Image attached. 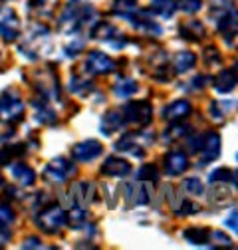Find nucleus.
Wrapping results in <instances>:
<instances>
[{"mask_svg":"<svg viewBox=\"0 0 238 250\" xmlns=\"http://www.w3.org/2000/svg\"><path fill=\"white\" fill-rule=\"evenodd\" d=\"M36 225L44 232L56 234V232L62 230V227L66 225V212L60 208L56 203H50V205L40 208V214L36 216Z\"/></svg>","mask_w":238,"mask_h":250,"instance_id":"obj_1","label":"nucleus"},{"mask_svg":"<svg viewBox=\"0 0 238 250\" xmlns=\"http://www.w3.org/2000/svg\"><path fill=\"white\" fill-rule=\"evenodd\" d=\"M0 117L8 123H16L24 117V102L14 89H8L0 98Z\"/></svg>","mask_w":238,"mask_h":250,"instance_id":"obj_2","label":"nucleus"},{"mask_svg":"<svg viewBox=\"0 0 238 250\" xmlns=\"http://www.w3.org/2000/svg\"><path fill=\"white\" fill-rule=\"evenodd\" d=\"M123 115H125V121L127 123H133V125H139V127H145L147 123H151L153 107H151V104L145 102V100L131 102V104L125 105Z\"/></svg>","mask_w":238,"mask_h":250,"instance_id":"obj_3","label":"nucleus"},{"mask_svg":"<svg viewBox=\"0 0 238 250\" xmlns=\"http://www.w3.org/2000/svg\"><path fill=\"white\" fill-rule=\"evenodd\" d=\"M20 32H22V26L16 12L8 6H0V36L6 42H12L20 36Z\"/></svg>","mask_w":238,"mask_h":250,"instance_id":"obj_4","label":"nucleus"},{"mask_svg":"<svg viewBox=\"0 0 238 250\" xmlns=\"http://www.w3.org/2000/svg\"><path fill=\"white\" fill-rule=\"evenodd\" d=\"M76 169L74 165L64 159V157H58V159H52L46 169H44V179H48L50 183H66L70 175H74Z\"/></svg>","mask_w":238,"mask_h":250,"instance_id":"obj_5","label":"nucleus"},{"mask_svg":"<svg viewBox=\"0 0 238 250\" xmlns=\"http://www.w3.org/2000/svg\"><path fill=\"white\" fill-rule=\"evenodd\" d=\"M85 68L87 72H92V74H98V76H107L111 72H115V60L109 58L107 54L103 52H92L87 56L85 60Z\"/></svg>","mask_w":238,"mask_h":250,"instance_id":"obj_6","label":"nucleus"},{"mask_svg":"<svg viewBox=\"0 0 238 250\" xmlns=\"http://www.w3.org/2000/svg\"><path fill=\"white\" fill-rule=\"evenodd\" d=\"M103 147L99 141L96 139H87V141H81L78 145L72 147V159L79 161V163H87V161H94L101 155Z\"/></svg>","mask_w":238,"mask_h":250,"instance_id":"obj_7","label":"nucleus"},{"mask_svg":"<svg viewBox=\"0 0 238 250\" xmlns=\"http://www.w3.org/2000/svg\"><path fill=\"white\" fill-rule=\"evenodd\" d=\"M220 155V135L211 131V133H206L204 135V141H202V147L198 151V165H206V163H211L215 161L217 157Z\"/></svg>","mask_w":238,"mask_h":250,"instance_id":"obj_8","label":"nucleus"},{"mask_svg":"<svg viewBox=\"0 0 238 250\" xmlns=\"http://www.w3.org/2000/svg\"><path fill=\"white\" fill-rule=\"evenodd\" d=\"M165 169L169 175H183L189 169V157L183 151H173L165 157Z\"/></svg>","mask_w":238,"mask_h":250,"instance_id":"obj_9","label":"nucleus"},{"mask_svg":"<svg viewBox=\"0 0 238 250\" xmlns=\"http://www.w3.org/2000/svg\"><path fill=\"white\" fill-rule=\"evenodd\" d=\"M129 173H131V165L119 157H107L105 163L101 165V175L105 177H125Z\"/></svg>","mask_w":238,"mask_h":250,"instance_id":"obj_10","label":"nucleus"},{"mask_svg":"<svg viewBox=\"0 0 238 250\" xmlns=\"http://www.w3.org/2000/svg\"><path fill=\"white\" fill-rule=\"evenodd\" d=\"M191 113V104L187 100H175L173 104H169L165 109H163V117L171 123L175 121H183L187 115Z\"/></svg>","mask_w":238,"mask_h":250,"instance_id":"obj_11","label":"nucleus"},{"mask_svg":"<svg viewBox=\"0 0 238 250\" xmlns=\"http://www.w3.org/2000/svg\"><path fill=\"white\" fill-rule=\"evenodd\" d=\"M217 26H218V32L224 34L226 38H228V36H230V38L236 36V34H238V12H236V10H226V12L218 18Z\"/></svg>","mask_w":238,"mask_h":250,"instance_id":"obj_12","label":"nucleus"},{"mask_svg":"<svg viewBox=\"0 0 238 250\" xmlns=\"http://www.w3.org/2000/svg\"><path fill=\"white\" fill-rule=\"evenodd\" d=\"M125 123H127V121H125L123 111H121V113H119V111H107V113L103 115V119H101V133L111 135V133H115V131L121 129Z\"/></svg>","mask_w":238,"mask_h":250,"instance_id":"obj_13","label":"nucleus"},{"mask_svg":"<svg viewBox=\"0 0 238 250\" xmlns=\"http://www.w3.org/2000/svg\"><path fill=\"white\" fill-rule=\"evenodd\" d=\"M195 64H197V56L193 52H187V50L177 52L175 58H173V68H175L177 74L189 72L191 68H195Z\"/></svg>","mask_w":238,"mask_h":250,"instance_id":"obj_14","label":"nucleus"},{"mask_svg":"<svg viewBox=\"0 0 238 250\" xmlns=\"http://www.w3.org/2000/svg\"><path fill=\"white\" fill-rule=\"evenodd\" d=\"M178 32H181V36L187 38V40L198 42V40L204 36V24L198 22V20H187L185 24H181Z\"/></svg>","mask_w":238,"mask_h":250,"instance_id":"obj_15","label":"nucleus"},{"mask_svg":"<svg viewBox=\"0 0 238 250\" xmlns=\"http://www.w3.org/2000/svg\"><path fill=\"white\" fill-rule=\"evenodd\" d=\"M236 82L238 80H236L234 70H222L215 78V89L220 91V93H228V91H232L236 87Z\"/></svg>","mask_w":238,"mask_h":250,"instance_id":"obj_16","label":"nucleus"},{"mask_svg":"<svg viewBox=\"0 0 238 250\" xmlns=\"http://www.w3.org/2000/svg\"><path fill=\"white\" fill-rule=\"evenodd\" d=\"M12 177H14L20 185H24V187L34 185V181H36V173H34V169H32V167H28V165H24V163H16V165H12Z\"/></svg>","mask_w":238,"mask_h":250,"instance_id":"obj_17","label":"nucleus"},{"mask_svg":"<svg viewBox=\"0 0 238 250\" xmlns=\"http://www.w3.org/2000/svg\"><path fill=\"white\" fill-rule=\"evenodd\" d=\"M183 236H185V240L187 242H191V244H206L208 240H211V230L208 229H204V227H191V229H187L185 232H183Z\"/></svg>","mask_w":238,"mask_h":250,"instance_id":"obj_18","label":"nucleus"},{"mask_svg":"<svg viewBox=\"0 0 238 250\" xmlns=\"http://www.w3.org/2000/svg\"><path fill=\"white\" fill-rule=\"evenodd\" d=\"M137 82L135 80H131V78H119L117 80V83L113 85V93L115 96H119V98H129V96H133V93L137 91Z\"/></svg>","mask_w":238,"mask_h":250,"instance_id":"obj_19","label":"nucleus"},{"mask_svg":"<svg viewBox=\"0 0 238 250\" xmlns=\"http://www.w3.org/2000/svg\"><path fill=\"white\" fill-rule=\"evenodd\" d=\"M115 36H121L117 32V28L115 26H111V24H107V22H98L96 24V28L92 30V38H96V40H111V38H115Z\"/></svg>","mask_w":238,"mask_h":250,"instance_id":"obj_20","label":"nucleus"},{"mask_svg":"<svg viewBox=\"0 0 238 250\" xmlns=\"http://www.w3.org/2000/svg\"><path fill=\"white\" fill-rule=\"evenodd\" d=\"M151 10L163 18H171L177 10L175 0H151Z\"/></svg>","mask_w":238,"mask_h":250,"instance_id":"obj_21","label":"nucleus"},{"mask_svg":"<svg viewBox=\"0 0 238 250\" xmlns=\"http://www.w3.org/2000/svg\"><path fill=\"white\" fill-rule=\"evenodd\" d=\"M113 12L119 16L131 18L137 12V0H113Z\"/></svg>","mask_w":238,"mask_h":250,"instance_id":"obj_22","label":"nucleus"},{"mask_svg":"<svg viewBox=\"0 0 238 250\" xmlns=\"http://www.w3.org/2000/svg\"><path fill=\"white\" fill-rule=\"evenodd\" d=\"M26 147L24 145H12V147H2L0 149V167L8 165L12 159L20 157V155H24Z\"/></svg>","mask_w":238,"mask_h":250,"instance_id":"obj_23","label":"nucleus"},{"mask_svg":"<svg viewBox=\"0 0 238 250\" xmlns=\"http://www.w3.org/2000/svg\"><path fill=\"white\" fill-rule=\"evenodd\" d=\"M208 181L211 183H236V173L230 171L228 167H218L215 171H211V175H208Z\"/></svg>","mask_w":238,"mask_h":250,"instance_id":"obj_24","label":"nucleus"},{"mask_svg":"<svg viewBox=\"0 0 238 250\" xmlns=\"http://www.w3.org/2000/svg\"><path fill=\"white\" fill-rule=\"evenodd\" d=\"M34 105L38 107V111H36V119H38V123H42V125H54L56 121H58V117H56V113L44 104V102H34Z\"/></svg>","mask_w":238,"mask_h":250,"instance_id":"obj_25","label":"nucleus"},{"mask_svg":"<svg viewBox=\"0 0 238 250\" xmlns=\"http://www.w3.org/2000/svg\"><path fill=\"white\" fill-rule=\"evenodd\" d=\"M213 185H215V189H213L211 201H213L215 205H226V203H230L232 195H230V191H228L226 183H213Z\"/></svg>","mask_w":238,"mask_h":250,"instance_id":"obj_26","label":"nucleus"},{"mask_svg":"<svg viewBox=\"0 0 238 250\" xmlns=\"http://www.w3.org/2000/svg\"><path fill=\"white\" fill-rule=\"evenodd\" d=\"M66 221L70 223L72 229H81L83 223H85V210H83L81 207L74 205V207L70 208V212L66 214Z\"/></svg>","mask_w":238,"mask_h":250,"instance_id":"obj_27","label":"nucleus"},{"mask_svg":"<svg viewBox=\"0 0 238 250\" xmlns=\"http://www.w3.org/2000/svg\"><path fill=\"white\" fill-rule=\"evenodd\" d=\"M189 133V127L187 125H183V123H178V121H175L169 129H165V133H163V139L165 141H177V139H181V137H185Z\"/></svg>","mask_w":238,"mask_h":250,"instance_id":"obj_28","label":"nucleus"},{"mask_svg":"<svg viewBox=\"0 0 238 250\" xmlns=\"http://www.w3.org/2000/svg\"><path fill=\"white\" fill-rule=\"evenodd\" d=\"M92 89V80H87L85 76H74L70 82V91L72 93H85Z\"/></svg>","mask_w":238,"mask_h":250,"instance_id":"obj_29","label":"nucleus"},{"mask_svg":"<svg viewBox=\"0 0 238 250\" xmlns=\"http://www.w3.org/2000/svg\"><path fill=\"white\" fill-rule=\"evenodd\" d=\"M14 210L8 205H0V230H6L14 223Z\"/></svg>","mask_w":238,"mask_h":250,"instance_id":"obj_30","label":"nucleus"},{"mask_svg":"<svg viewBox=\"0 0 238 250\" xmlns=\"http://www.w3.org/2000/svg\"><path fill=\"white\" fill-rule=\"evenodd\" d=\"M137 177H139V181H143V183H147V181H157L159 179V173H157V167L155 165H143L141 169H139V173H137Z\"/></svg>","mask_w":238,"mask_h":250,"instance_id":"obj_31","label":"nucleus"},{"mask_svg":"<svg viewBox=\"0 0 238 250\" xmlns=\"http://www.w3.org/2000/svg\"><path fill=\"white\" fill-rule=\"evenodd\" d=\"M200 6H202V0H177V8H181L187 14L198 12Z\"/></svg>","mask_w":238,"mask_h":250,"instance_id":"obj_32","label":"nucleus"},{"mask_svg":"<svg viewBox=\"0 0 238 250\" xmlns=\"http://www.w3.org/2000/svg\"><path fill=\"white\" fill-rule=\"evenodd\" d=\"M185 189H187L189 195H202L204 193V185L200 183V179L189 177V179H185Z\"/></svg>","mask_w":238,"mask_h":250,"instance_id":"obj_33","label":"nucleus"},{"mask_svg":"<svg viewBox=\"0 0 238 250\" xmlns=\"http://www.w3.org/2000/svg\"><path fill=\"white\" fill-rule=\"evenodd\" d=\"M211 240H213V244H215L217 248H232V240H230V236L224 234V232H220V230L211 232Z\"/></svg>","mask_w":238,"mask_h":250,"instance_id":"obj_34","label":"nucleus"},{"mask_svg":"<svg viewBox=\"0 0 238 250\" xmlns=\"http://www.w3.org/2000/svg\"><path fill=\"white\" fill-rule=\"evenodd\" d=\"M202 58H204V62L208 66H218L220 64V54H218V50L215 48V46H208L206 50H204V54H202Z\"/></svg>","mask_w":238,"mask_h":250,"instance_id":"obj_35","label":"nucleus"},{"mask_svg":"<svg viewBox=\"0 0 238 250\" xmlns=\"http://www.w3.org/2000/svg\"><path fill=\"white\" fill-rule=\"evenodd\" d=\"M200 208H198V205L197 203H191V201H183V205H181V210H178V214H195V212H198Z\"/></svg>","mask_w":238,"mask_h":250,"instance_id":"obj_36","label":"nucleus"},{"mask_svg":"<svg viewBox=\"0 0 238 250\" xmlns=\"http://www.w3.org/2000/svg\"><path fill=\"white\" fill-rule=\"evenodd\" d=\"M224 225H226V227H228L232 232H236V234H238V210H232V212L226 216Z\"/></svg>","mask_w":238,"mask_h":250,"instance_id":"obj_37","label":"nucleus"},{"mask_svg":"<svg viewBox=\"0 0 238 250\" xmlns=\"http://www.w3.org/2000/svg\"><path fill=\"white\" fill-rule=\"evenodd\" d=\"M40 246H42V242H40L38 236H30L22 242V248H40Z\"/></svg>","mask_w":238,"mask_h":250,"instance_id":"obj_38","label":"nucleus"},{"mask_svg":"<svg viewBox=\"0 0 238 250\" xmlns=\"http://www.w3.org/2000/svg\"><path fill=\"white\" fill-rule=\"evenodd\" d=\"M202 141H204V135H200V137H193V139L189 141L191 151H193V153H198V151H200V147H202Z\"/></svg>","mask_w":238,"mask_h":250,"instance_id":"obj_39","label":"nucleus"},{"mask_svg":"<svg viewBox=\"0 0 238 250\" xmlns=\"http://www.w3.org/2000/svg\"><path fill=\"white\" fill-rule=\"evenodd\" d=\"M204 82H208V78H204V76H197L191 83H193V89H202L204 87Z\"/></svg>","mask_w":238,"mask_h":250,"instance_id":"obj_40","label":"nucleus"},{"mask_svg":"<svg viewBox=\"0 0 238 250\" xmlns=\"http://www.w3.org/2000/svg\"><path fill=\"white\" fill-rule=\"evenodd\" d=\"M81 48H83V42H76L74 46H68V48H66V54H68V56H76Z\"/></svg>","mask_w":238,"mask_h":250,"instance_id":"obj_41","label":"nucleus"},{"mask_svg":"<svg viewBox=\"0 0 238 250\" xmlns=\"http://www.w3.org/2000/svg\"><path fill=\"white\" fill-rule=\"evenodd\" d=\"M234 74H236V80H238V64H236V68H234Z\"/></svg>","mask_w":238,"mask_h":250,"instance_id":"obj_42","label":"nucleus"},{"mask_svg":"<svg viewBox=\"0 0 238 250\" xmlns=\"http://www.w3.org/2000/svg\"><path fill=\"white\" fill-rule=\"evenodd\" d=\"M0 183H2V173H0Z\"/></svg>","mask_w":238,"mask_h":250,"instance_id":"obj_43","label":"nucleus"},{"mask_svg":"<svg viewBox=\"0 0 238 250\" xmlns=\"http://www.w3.org/2000/svg\"><path fill=\"white\" fill-rule=\"evenodd\" d=\"M222 2H230V0H222Z\"/></svg>","mask_w":238,"mask_h":250,"instance_id":"obj_44","label":"nucleus"},{"mask_svg":"<svg viewBox=\"0 0 238 250\" xmlns=\"http://www.w3.org/2000/svg\"><path fill=\"white\" fill-rule=\"evenodd\" d=\"M236 177H238V173H236ZM236 183H238V179H236Z\"/></svg>","mask_w":238,"mask_h":250,"instance_id":"obj_45","label":"nucleus"},{"mask_svg":"<svg viewBox=\"0 0 238 250\" xmlns=\"http://www.w3.org/2000/svg\"><path fill=\"white\" fill-rule=\"evenodd\" d=\"M4 2H6V0H4Z\"/></svg>","mask_w":238,"mask_h":250,"instance_id":"obj_46","label":"nucleus"}]
</instances>
